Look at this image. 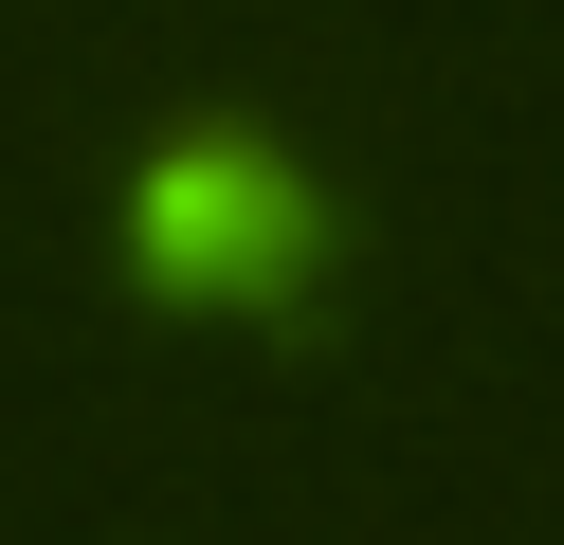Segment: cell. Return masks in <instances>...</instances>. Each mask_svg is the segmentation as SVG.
<instances>
[{"label": "cell", "instance_id": "cell-1", "mask_svg": "<svg viewBox=\"0 0 564 545\" xmlns=\"http://www.w3.org/2000/svg\"><path fill=\"white\" fill-rule=\"evenodd\" d=\"M128 237H147V273L183 291V309H310V291H328V218H310L256 145H164Z\"/></svg>", "mask_w": 564, "mask_h": 545}]
</instances>
